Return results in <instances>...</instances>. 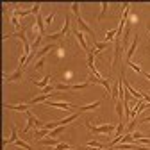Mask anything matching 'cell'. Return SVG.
I'll use <instances>...</instances> for the list:
<instances>
[{
    "label": "cell",
    "instance_id": "6da1fadb",
    "mask_svg": "<svg viewBox=\"0 0 150 150\" xmlns=\"http://www.w3.org/2000/svg\"><path fill=\"white\" fill-rule=\"evenodd\" d=\"M86 127H88L95 136H104V134L109 136V134H112V132L116 130V127L112 125V123H105V125H91L89 122H86Z\"/></svg>",
    "mask_w": 150,
    "mask_h": 150
},
{
    "label": "cell",
    "instance_id": "7a4b0ae2",
    "mask_svg": "<svg viewBox=\"0 0 150 150\" xmlns=\"http://www.w3.org/2000/svg\"><path fill=\"white\" fill-rule=\"evenodd\" d=\"M25 116H27V125H25V129H23V134H27L32 127H36V129H45V122L38 120L30 111H25Z\"/></svg>",
    "mask_w": 150,
    "mask_h": 150
},
{
    "label": "cell",
    "instance_id": "3957f363",
    "mask_svg": "<svg viewBox=\"0 0 150 150\" xmlns=\"http://www.w3.org/2000/svg\"><path fill=\"white\" fill-rule=\"evenodd\" d=\"M70 23H71V22H70V18L66 16V18H64V27H63L59 32H54V34H50V36H47V38H48L50 41H59L61 38H64V36L70 32Z\"/></svg>",
    "mask_w": 150,
    "mask_h": 150
},
{
    "label": "cell",
    "instance_id": "277c9868",
    "mask_svg": "<svg viewBox=\"0 0 150 150\" xmlns=\"http://www.w3.org/2000/svg\"><path fill=\"white\" fill-rule=\"evenodd\" d=\"M40 9H41V4H34L30 9H27V11H18V9H14L13 11V14H16L18 18H25V16H29V14H38L40 13Z\"/></svg>",
    "mask_w": 150,
    "mask_h": 150
},
{
    "label": "cell",
    "instance_id": "5b68a950",
    "mask_svg": "<svg viewBox=\"0 0 150 150\" xmlns=\"http://www.w3.org/2000/svg\"><path fill=\"white\" fill-rule=\"evenodd\" d=\"M138 45H139V36L136 34V36H134V40H132V43H130V47L127 48V54H125V63H129L130 59H132V55H134V52H136Z\"/></svg>",
    "mask_w": 150,
    "mask_h": 150
},
{
    "label": "cell",
    "instance_id": "8992f818",
    "mask_svg": "<svg viewBox=\"0 0 150 150\" xmlns=\"http://www.w3.org/2000/svg\"><path fill=\"white\" fill-rule=\"evenodd\" d=\"M22 75H23V68H18L13 73H4V81L6 82H16V81H22Z\"/></svg>",
    "mask_w": 150,
    "mask_h": 150
},
{
    "label": "cell",
    "instance_id": "52a82bcc",
    "mask_svg": "<svg viewBox=\"0 0 150 150\" xmlns=\"http://www.w3.org/2000/svg\"><path fill=\"white\" fill-rule=\"evenodd\" d=\"M73 34H75V38H77V41H79V45L82 47V50L84 52H89V45H88V41H86V38H84V32L82 30H73Z\"/></svg>",
    "mask_w": 150,
    "mask_h": 150
},
{
    "label": "cell",
    "instance_id": "ba28073f",
    "mask_svg": "<svg viewBox=\"0 0 150 150\" xmlns=\"http://www.w3.org/2000/svg\"><path fill=\"white\" fill-rule=\"evenodd\" d=\"M18 139H20V138H18V127L13 125V127H11V136L4 139V146H7V145H11V143H16Z\"/></svg>",
    "mask_w": 150,
    "mask_h": 150
},
{
    "label": "cell",
    "instance_id": "9c48e42d",
    "mask_svg": "<svg viewBox=\"0 0 150 150\" xmlns=\"http://www.w3.org/2000/svg\"><path fill=\"white\" fill-rule=\"evenodd\" d=\"M77 23H79V30H82V32H88L89 36H93V38H95V30H93V29H91V27H89V25H88L84 20H82L81 16L77 18Z\"/></svg>",
    "mask_w": 150,
    "mask_h": 150
},
{
    "label": "cell",
    "instance_id": "30bf717a",
    "mask_svg": "<svg viewBox=\"0 0 150 150\" xmlns=\"http://www.w3.org/2000/svg\"><path fill=\"white\" fill-rule=\"evenodd\" d=\"M55 48V45H45L43 48H40L36 52V55H34V59H41V57H47V54L50 52V50H54Z\"/></svg>",
    "mask_w": 150,
    "mask_h": 150
},
{
    "label": "cell",
    "instance_id": "8fae6325",
    "mask_svg": "<svg viewBox=\"0 0 150 150\" xmlns=\"http://www.w3.org/2000/svg\"><path fill=\"white\" fill-rule=\"evenodd\" d=\"M36 27H38V30H40L41 36H45V18L41 16V13L36 14Z\"/></svg>",
    "mask_w": 150,
    "mask_h": 150
},
{
    "label": "cell",
    "instance_id": "7c38bea8",
    "mask_svg": "<svg viewBox=\"0 0 150 150\" xmlns=\"http://www.w3.org/2000/svg\"><path fill=\"white\" fill-rule=\"evenodd\" d=\"M47 105H50V107H57V109H63V111H70L73 105L71 104H68V102H47Z\"/></svg>",
    "mask_w": 150,
    "mask_h": 150
},
{
    "label": "cell",
    "instance_id": "4fadbf2b",
    "mask_svg": "<svg viewBox=\"0 0 150 150\" xmlns=\"http://www.w3.org/2000/svg\"><path fill=\"white\" fill-rule=\"evenodd\" d=\"M48 134H50V130H48V129H36V130H34L32 139L40 141V139H43V138H45V136H48Z\"/></svg>",
    "mask_w": 150,
    "mask_h": 150
},
{
    "label": "cell",
    "instance_id": "5bb4252c",
    "mask_svg": "<svg viewBox=\"0 0 150 150\" xmlns=\"http://www.w3.org/2000/svg\"><path fill=\"white\" fill-rule=\"evenodd\" d=\"M4 109H13V111L25 112V111H29V104H18V105H9V104H4Z\"/></svg>",
    "mask_w": 150,
    "mask_h": 150
},
{
    "label": "cell",
    "instance_id": "9a60e30c",
    "mask_svg": "<svg viewBox=\"0 0 150 150\" xmlns=\"http://www.w3.org/2000/svg\"><path fill=\"white\" fill-rule=\"evenodd\" d=\"M50 81H52V75H45V77L41 79V81H34V84L40 88V89H43V88H47V86H50Z\"/></svg>",
    "mask_w": 150,
    "mask_h": 150
},
{
    "label": "cell",
    "instance_id": "2e32d148",
    "mask_svg": "<svg viewBox=\"0 0 150 150\" xmlns=\"http://www.w3.org/2000/svg\"><path fill=\"white\" fill-rule=\"evenodd\" d=\"M64 127H66V125H59V127H55L54 130H50V134H48V138L55 139V138H57V136H61V134H63V130H64Z\"/></svg>",
    "mask_w": 150,
    "mask_h": 150
},
{
    "label": "cell",
    "instance_id": "e0dca14e",
    "mask_svg": "<svg viewBox=\"0 0 150 150\" xmlns=\"http://www.w3.org/2000/svg\"><path fill=\"white\" fill-rule=\"evenodd\" d=\"M102 102H95V104H89V105H84V107H75L77 112H84V111H91V109H97Z\"/></svg>",
    "mask_w": 150,
    "mask_h": 150
},
{
    "label": "cell",
    "instance_id": "ac0fdd59",
    "mask_svg": "<svg viewBox=\"0 0 150 150\" xmlns=\"http://www.w3.org/2000/svg\"><path fill=\"white\" fill-rule=\"evenodd\" d=\"M14 145H16V146H20V148H25V150H36V148H32V146H30L25 139H18Z\"/></svg>",
    "mask_w": 150,
    "mask_h": 150
},
{
    "label": "cell",
    "instance_id": "d6986e66",
    "mask_svg": "<svg viewBox=\"0 0 150 150\" xmlns=\"http://www.w3.org/2000/svg\"><path fill=\"white\" fill-rule=\"evenodd\" d=\"M116 32H118V29H115V30H107L105 32V43H109V41H112L116 38Z\"/></svg>",
    "mask_w": 150,
    "mask_h": 150
},
{
    "label": "cell",
    "instance_id": "ffe728a7",
    "mask_svg": "<svg viewBox=\"0 0 150 150\" xmlns=\"http://www.w3.org/2000/svg\"><path fill=\"white\" fill-rule=\"evenodd\" d=\"M68 89H71V84H63V82L55 84V91H68Z\"/></svg>",
    "mask_w": 150,
    "mask_h": 150
},
{
    "label": "cell",
    "instance_id": "44dd1931",
    "mask_svg": "<svg viewBox=\"0 0 150 150\" xmlns=\"http://www.w3.org/2000/svg\"><path fill=\"white\" fill-rule=\"evenodd\" d=\"M123 98V97H122ZM122 98H118L116 100V115H118V118L122 120V115H123V105H122Z\"/></svg>",
    "mask_w": 150,
    "mask_h": 150
},
{
    "label": "cell",
    "instance_id": "7402d4cb",
    "mask_svg": "<svg viewBox=\"0 0 150 150\" xmlns=\"http://www.w3.org/2000/svg\"><path fill=\"white\" fill-rule=\"evenodd\" d=\"M93 47H95L98 52H102V50L107 48V43H105V41H93Z\"/></svg>",
    "mask_w": 150,
    "mask_h": 150
},
{
    "label": "cell",
    "instance_id": "603a6c76",
    "mask_svg": "<svg viewBox=\"0 0 150 150\" xmlns=\"http://www.w3.org/2000/svg\"><path fill=\"white\" fill-rule=\"evenodd\" d=\"M120 143H136V141H134L132 134H125V136L120 138Z\"/></svg>",
    "mask_w": 150,
    "mask_h": 150
},
{
    "label": "cell",
    "instance_id": "cb8c5ba5",
    "mask_svg": "<svg viewBox=\"0 0 150 150\" xmlns=\"http://www.w3.org/2000/svg\"><path fill=\"white\" fill-rule=\"evenodd\" d=\"M100 7H102V11H100V14H98V22H100V20H102V18H104V14H105V11L109 9V4H107V2H102V4H100Z\"/></svg>",
    "mask_w": 150,
    "mask_h": 150
},
{
    "label": "cell",
    "instance_id": "d4e9b609",
    "mask_svg": "<svg viewBox=\"0 0 150 150\" xmlns=\"http://www.w3.org/2000/svg\"><path fill=\"white\" fill-rule=\"evenodd\" d=\"M45 61H47V57L38 59V61L34 63V68H36V70H43V66H45Z\"/></svg>",
    "mask_w": 150,
    "mask_h": 150
},
{
    "label": "cell",
    "instance_id": "484cf974",
    "mask_svg": "<svg viewBox=\"0 0 150 150\" xmlns=\"http://www.w3.org/2000/svg\"><path fill=\"white\" fill-rule=\"evenodd\" d=\"M127 66H130V68H132V70H134L136 73H143L141 66H139V64H136V63H132V61H129V63H127Z\"/></svg>",
    "mask_w": 150,
    "mask_h": 150
},
{
    "label": "cell",
    "instance_id": "4316f807",
    "mask_svg": "<svg viewBox=\"0 0 150 150\" xmlns=\"http://www.w3.org/2000/svg\"><path fill=\"white\" fill-rule=\"evenodd\" d=\"M70 9H71V11H73V14H75V16H77V18H79V16H81V13H79V9H81V6H79V4H77V2H73V4H71V6H70Z\"/></svg>",
    "mask_w": 150,
    "mask_h": 150
},
{
    "label": "cell",
    "instance_id": "83f0119b",
    "mask_svg": "<svg viewBox=\"0 0 150 150\" xmlns=\"http://www.w3.org/2000/svg\"><path fill=\"white\" fill-rule=\"evenodd\" d=\"M68 148H71V146H70L68 143H64V141H63V143H59L57 146H52L50 150H68Z\"/></svg>",
    "mask_w": 150,
    "mask_h": 150
},
{
    "label": "cell",
    "instance_id": "f1b7e54d",
    "mask_svg": "<svg viewBox=\"0 0 150 150\" xmlns=\"http://www.w3.org/2000/svg\"><path fill=\"white\" fill-rule=\"evenodd\" d=\"M54 16H55V13H50L48 16H45V25H48V23H52V20H54Z\"/></svg>",
    "mask_w": 150,
    "mask_h": 150
},
{
    "label": "cell",
    "instance_id": "f546056e",
    "mask_svg": "<svg viewBox=\"0 0 150 150\" xmlns=\"http://www.w3.org/2000/svg\"><path fill=\"white\" fill-rule=\"evenodd\" d=\"M132 138H134V141H139V139L143 138V134L139 132V130H134V132H132Z\"/></svg>",
    "mask_w": 150,
    "mask_h": 150
},
{
    "label": "cell",
    "instance_id": "4dcf8cb0",
    "mask_svg": "<svg viewBox=\"0 0 150 150\" xmlns=\"http://www.w3.org/2000/svg\"><path fill=\"white\" fill-rule=\"evenodd\" d=\"M141 122H143V123H150V116H145V118H143Z\"/></svg>",
    "mask_w": 150,
    "mask_h": 150
},
{
    "label": "cell",
    "instance_id": "1f68e13d",
    "mask_svg": "<svg viewBox=\"0 0 150 150\" xmlns=\"http://www.w3.org/2000/svg\"><path fill=\"white\" fill-rule=\"evenodd\" d=\"M143 75H145V79H148V81H150V73H148V71H143Z\"/></svg>",
    "mask_w": 150,
    "mask_h": 150
},
{
    "label": "cell",
    "instance_id": "d6a6232c",
    "mask_svg": "<svg viewBox=\"0 0 150 150\" xmlns=\"http://www.w3.org/2000/svg\"><path fill=\"white\" fill-rule=\"evenodd\" d=\"M109 150H118V148H115V146H112V148H109Z\"/></svg>",
    "mask_w": 150,
    "mask_h": 150
},
{
    "label": "cell",
    "instance_id": "836d02e7",
    "mask_svg": "<svg viewBox=\"0 0 150 150\" xmlns=\"http://www.w3.org/2000/svg\"><path fill=\"white\" fill-rule=\"evenodd\" d=\"M148 34H150V27H148Z\"/></svg>",
    "mask_w": 150,
    "mask_h": 150
}]
</instances>
